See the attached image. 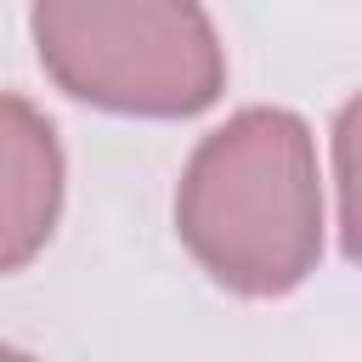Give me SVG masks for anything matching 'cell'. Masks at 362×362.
Wrapping results in <instances>:
<instances>
[{
    "label": "cell",
    "instance_id": "cell-5",
    "mask_svg": "<svg viewBox=\"0 0 362 362\" xmlns=\"http://www.w3.org/2000/svg\"><path fill=\"white\" fill-rule=\"evenodd\" d=\"M0 362H28L23 351H11V345H0Z\"/></svg>",
    "mask_w": 362,
    "mask_h": 362
},
{
    "label": "cell",
    "instance_id": "cell-4",
    "mask_svg": "<svg viewBox=\"0 0 362 362\" xmlns=\"http://www.w3.org/2000/svg\"><path fill=\"white\" fill-rule=\"evenodd\" d=\"M334 175H339V238L345 255L362 260V96L345 102L334 124Z\"/></svg>",
    "mask_w": 362,
    "mask_h": 362
},
{
    "label": "cell",
    "instance_id": "cell-2",
    "mask_svg": "<svg viewBox=\"0 0 362 362\" xmlns=\"http://www.w3.org/2000/svg\"><path fill=\"white\" fill-rule=\"evenodd\" d=\"M45 74L96 107L181 119L221 96V45L198 0H34Z\"/></svg>",
    "mask_w": 362,
    "mask_h": 362
},
{
    "label": "cell",
    "instance_id": "cell-3",
    "mask_svg": "<svg viewBox=\"0 0 362 362\" xmlns=\"http://www.w3.org/2000/svg\"><path fill=\"white\" fill-rule=\"evenodd\" d=\"M57 198H62V153L51 124L28 102L0 96V272H17L45 249Z\"/></svg>",
    "mask_w": 362,
    "mask_h": 362
},
{
    "label": "cell",
    "instance_id": "cell-1",
    "mask_svg": "<svg viewBox=\"0 0 362 362\" xmlns=\"http://www.w3.org/2000/svg\"><path fill=\"white\" fill-rule=\"evenodd\" d=\"M192 260L238 294H288L322 249L311 130L283 107H243L192 153L175 198Z\"/></svg>",
    "mask_w": 362,
    "mask_h": 362
}]
</instances>
